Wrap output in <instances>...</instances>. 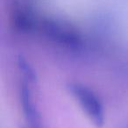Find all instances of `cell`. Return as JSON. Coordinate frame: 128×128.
<instances>
[{
    "mask_svg": "<svg viewBox=\"0 0 128 128\" xmlns=\"http://www.w3.org/2000/svg\"><path fill=\"white\" fill-rule=\"evenodd\" d=\"M39 31L48 40L60 48L76 50L84 44L80 30L71 22L60 18H41Z\"/></svg>",
    "mask_w": 128,
    "mask_h": 128,
    "instance_id": "6da1fadb",
    "label": "cell"
},
{
    "mask_svg": "<svg viewBox=\"0 0 128 128\" xmlns=\"http://www.w3.org/2000/svg\"><path fill=\"white\" fill-rule=\"evenodd\" d=\"M67 89L78 102L82 110L85 112L93 124L98 128L102 127L105 120L104 110L101 100L94 90L76 82H68Z\"/></svg>",
    "mask_w": 128,
    "mask_h": 128,
    "instance_id": "7a4b0ae2",
    "label": "cell"
},
{
    "mask_svg": "<svg viewBox=\"0 0 128 128\" xmlns=\"http://www.w3.org/2000/svg\"><path fill=\"white\" fill-rule=\"evenodd\" d=\"M9 15L11 25L16 32L30 34L39 31L41 18L29 0H11Z\"/></svg>",
    "mask_w": 128,
    "mask_h": 128,
    "instance_id": "3957f363",
    "label": "cell"
},
{
    "mask_svg": "<svg viewBox=\"0 0 128 128\" xmlns=\"http://www.w3.org/2000/svg\"><path fill=\"white\" fill-rule=\"evenodd\" d=\"M20 103L24 117L31 128H43L42 118L37 107L32 101V92L27 82H22L20 85Z\"/></svg>",
    "mask_w": 128,
    "mask_h": 128,
    "instance_id": "277c9868",
    "label": "cell"
},
{
    "mask_svg": "<svg viewBox=\"0 0 128 128\" xmlns=\"http://www.w3.org/2000/svg\"><path fill=\"white\" fill-rule=\"evenodd\" d=\"M17 65L18 70L22 74L24 78V82L27 84H35L37 82V74L34 70V67L30 64V62L26 60V58L22 54H20L17 57Z\"/></svg>",
    "mask_w": 128,
    "mask_h": 128,
    "instance_id": "5b68a950",
    "label": "cell"
}]
</instances>
